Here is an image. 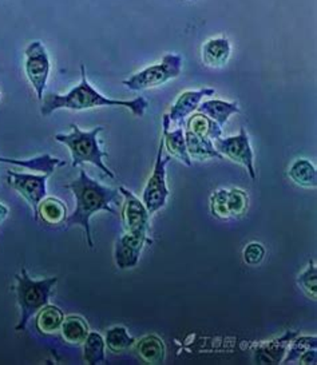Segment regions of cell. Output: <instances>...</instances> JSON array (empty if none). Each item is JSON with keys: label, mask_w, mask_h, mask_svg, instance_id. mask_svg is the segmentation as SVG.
<instances>
[{"label": "cell", "mask_w": 317, "mask_h": 365, "mask_svg": "<svg viewBox=\"0 0 317 365\" xmlns=\"http://www.w3.org/2000/svg\"><path fill=\"white\" fill-rule=\"evenodd\" d=\"M66 189H70L75 198V210L73 215L66 218L64 224L67 227L71 226H82L85 230L86 240L89 247H94L91 229H90V218L99 210H106L113 215H116V210L111 207V204H118L119 190L104 186L96 180L87 175L85 169L79 170L78 178L73 182L66 185Z\"/></svg>", "instance_id": "1"}, {"label": "cell", "mask_w": 317, "mask_h": 365, "mask_svg": "<svg viewBox=\"0 0 317 365\" xmlns=\"http://www.w3.org/2000/svg\"><path fill=\"white\" fill-rule=\"evenodd\" d=\"M82 79L78 86L70 90L67 94H47L42 99L41 113L44 117L53 114L56 110H73V111H82L87 108H106V106H119L126 108L136 115L142 117L149 106V102L144 97L136 98L131 101H122V99H111L98 93L94 87L91 86L86 78L85 66H81Z\"/></svg>", "instance_id": "2"}, {"label": "cell", "mask_w": 317, "mask_h": 365, "mask_svg": "<svg viewBox=\"0 0 317 365\" xmlns=\"http://www.w3.org/2000/svg\"><path fill=\"white\" fill-rule=\"evenodd\" d=\"M73 131L70 134H56L54 138L64 146L71 153V166L78 168L82 163H91L96 166L102 173H105L107 177L114 178L113 172L105 165V158L109 157L106 151L101 149L98 142V134L104 131V128L99 126L90 131H82L76 125H71Z\"/></svg>", "instance_id": "3"}, {"label": "cell", "mask_w": 317, "mask_h": 365, "mask_svg": "<svg viewBox=\"0 0 317 365\" xmlns=\"http://www.w3.org/2000/svg\"><path fill=\"white\" fill-rule=\"evenodd\" d=\"M16 279V299L21 308V320L16 325V331H24L27 322L38 312L49 305L50 296L58 279H32L26 268L21 269V273L15 276Z\"/></svg>", "instance_id": "4"}, {"label": "cell", "mask_w": 317, "mask_h": 365, "mask_svg": "<svg viewBox=\"0 0 317 365\" xmlns=\"http://www.w3.org/2000/svg\"><path fill=\"white\" fill-rule=\"evenodd\" d=\"M182 70V56L178 54H168L163 56L162 62L150 66L137 74L125 79L122 85L131 91H142L153 87H158L170 79L180 76Z\"/></svg>", "instance_id": "5"}, {"label": "cell", "mask_w": 317, "mask_h": 365, "mask_svg": "<svg viewBox=\"0 0 317 365\" xmlns=\"http://www.w3.org/2000/svg\"><path fill=\"white\" fill-rule=\"evenodd\" d=\"M163 140L161 138L153 174L142 194V202L146 206L149 215H154L161 210L166 205L170 194L166 186V165L170 162V154L163 155Z\"/></svg>", "instance_id": "6"}, {"label": "cell", "mask_w": 317, "mask_h": 365, "mask_svg": "<svg viewBox=\"0 0 317 365\" xmlns=\"http://www.w3.org/2000/svg\"><path fill=\"white\" fill-rule=\"evenodd\" d=\"M24 55H26V62H24L26 76L29 78L32 88L35 90L36 97L39 101H42L43 93L50 76L49 54L42 42L36 41V42H31L26 47Z\"/></svg>", "instance_id": "7"}, {"label": "cell", "mask_w": 317, "mask_h": 365, "mask_svg": "<svg viewBox=\"0 0 317 365\" xmlns=\"http://www.w3.org/2000/svg\"><path fill=\"white\" fill-rule=\"evenodd\" d=\"M214 149L221 154L222 157L229 158L231 161L243 165L248 170L252 180H256V170H254V154L249 137L246 134L245 128L240 129V133L233 137L226 138H217L213 140Z\"/></svg>", "instance_id": "8"}, {"label": "cell", "mask_w": 317, "mask_h": 365, "mask_svg": "<svg viewBox=\"0 0 317 365\" xmlns=\"http://www.w3.org/2000/svg\"><path fill=\"white\" fill-rule=\"evenodd\" d=\"M50 175L42 174H24V173H7L9 185L15 189L31 206L34 218L38 220V206L47 194V178Z\"/></svg>", "instance_id": "9"}, {"label": "cell", "mask_w": 317, "mask_h": 365, "mask_svg": "<svg viewBox=\"0 0 317 365\" xmlns=\"http://www.w3.org/2000/svg\"><path fill=\"white\" fill-rule=\"evenodd\" d=\"M118 190L124 195V201H125L124 210H122V220H124V226L126 232L137 236L148 237L150 215L146 206L130 190H127L126 187L119 186Z\"/></svg>", "instance_id": "10"}, {"label": "cell", "mask_w": 317, "mask_h": 365, "mask_svg": "<svg viewBox=\"0 0 317 365\" xmlns=\"http://www.w3.org/2000/svg\"><path fill=\"white\" fill-rule=\"evenodd\" d=\"M146 242H151L148 237L137 236L133 233L124 235L118 238L114 247V259L119 269L137 267L141 252Z\"/></svg>", "instance_id": "11"}, {"label": "cell", "mask_w": 317, "mask_h": 365, "mask_svg": "<svg viewBox=\"0 0 317 365\" xmlns=\"http://www.w3.org/2000/svg\"><path fill=\"white\" fill-rule=\"evenodd\" d=\"M214 93L216 91L213 88H202V90H197V91L182 93L178 99L176 101L174 106L170 110L169 114H168L170 126L173 123L182 126V123L185 122V118L197 110L198 105L202 102V99L205 97L214 96Z\"/></svg>", "instance_id": "12"}, {"label": "cell", "mask_w": 317, "mask_h": 365, "mask_svg": "<svg viewBox=\"0 0 317 365\" xmlns=\"http://www.w3.org/2000/svg\"><path fill=\"white\" fill-rule=\"evenodd\" d=\"M296 336H298V332L286 331L281 337L258 345L254 351V360L257 364H278L283 361L288 346Z\"/></svg>", "instance_id": "13"}, {"label": "cell", "mask_w": 317, "mask_h": 365, "mask_svg": "<svg viewBox=\"0 0 317 365\" xmlns=\"http://www.w3.org/2000/svg\"><path fill=\"white\" fill-rule=\"evenodd\" d=\"M162 128H163V137H162L163 146L166 148L170 155L176 157L185 165L191 166V158L186 149L185 131L182 129V126H177V129L170 130V120L168 118V114H165L162 119Z\"/></svg>", "instance_id": "14"}, {"label": "cell", "mask_w": 317, "mask_h": 365, "mask_svg": "<svg viewBox=\"0 0 317 365\" xmlns=\"http://www.w3.org/2000/svg\"><path fill=\"white\" fill-rule=\"evenodd\" d=\"M231 58V43L226 38L211 39L202 46V62L208 67L218 68Z\"/></svg>", "instance_id": "15"}, {"label": "cell", "mask_w": 317, "mask_h": 365, "mask_svg": "<svg viewBox=\"0 0 317 365\" xmlns=\"http://www.w3.org/2000/svg\"><path fill=\"white\" fill-rule=\"evenodd\" d=\"M197 111L213 119L220 128H223L233 114L240 113V108L237 102H225L220 99H213V101L201 102L197 108Z\"/></svg>", "instance_id": "16"}, {"label": "cell", "mask_w": 317, "mask_h": 365, "mask_svg": "<svg viewBox=\"0 0 317 365\" xmlns=\"http://www.w3.org/2000/svg\"><path fill=\"white\" fill-rule=\"evenodd\" d=\"M185 142H186V149L191 155V160H222L221 154L214 149L213 140L208 138H202L191 133V130L185 131Z\"/></svg>", "instance_id": "17"}, {"label": "cell", "mask_w": 317, "mask_h": 365, "mask_svg": "<svg viewBox=\"0 0 317 365\" xmlns=\"http://www.w3.org/2000/svg\"><path fill=\"white\" fill-rule=\"evenodd\" d=\"M137 352L149 364H162L166 349L158 336L148 334L138 341Z\"/></svg>", "instance_id": "18"}, {"label": "cell", "mask_w": 317, "mask_h": 365, "mask_svg": "<svg viewBox=\"0 0 317 365\" xmlns=\"http://www.w3.org/2000/svg\"><path fill=\"white\" fill-rule=\"evenodd\" d=\"M39 217L42 218L43 222L50 225L64 224L67 218V207L61 200L55 197H47L43 198L38 206V218Z\"/></svg>", "instance_id": "19"}, {"label": "cell", "mask_w": 317, "mask_h": 365, "mask_svg": "<svg viewBox=\"0 0 317 365\" xmlns=\"http://www.w3.org/2000/svg\"><path fill=\"white\" fill-rule=\"evenodd\" d=\"M0 162L16 165V166H23V168H27L30 170H36V172L47 174V175H51L56 168L66 166V162L58 160V158H53L49 154H43L41 157H36V158H32V160H11V158L0 157Z\"/></svg>", "instance_id": "20"}, {"label": "cell", "mask_w": 317, "mask_h": 365, "mask_svg": "<svg viewBox=\"0 0 317 365\" xmlns=\"http://www.w3.org/2000/svg\"><path fill=\"white\" fill-rule=\"evenodd\" d=\"M186 130H191V133H194L198 137L211 140H216L222 135V128L202 113L191 115L188 120Z\"/></svg>", "instance_id": "21"}, {"label": "cell", "mask_w": 317, "mask_h": 365, "mask_svg": "<svg viewBox=\"0 0 317 365\" xmlns=\"http://www.w3.org/2000/svg\"><path fill=\"white\" fill-rule=\"evenodd\" d=\"M105 339L96 332H89L84 341V359L89 365L106 364Z\"/></svg>", "instance_id": "22"}, {"label": "cell", "mask_w": 317, "mask_h": 365, "mask_svg": "<svg viewBox=\"0 0 317 365\" xmlns=\"http://www.w3.org/2000/svg\"><path fill=\"white\" fill-rule=\"evenodd\" d=\"M61 332L64 341L69 344H82L89 334V325L79 316H69L62 322Z\"/></svg>", "instance_id": "23"}, {"label": "cell", "mask_w": 317, "mask_h": 365, "mask_svg": "<svg viewBox=\"0 0 317 365\" xmlns=\"http://www.w3.org/2000/svg\"><path fill=\"white\" fill-rule=\"evenodd\" d=\"M289 177L293 182L304 187H315L317 185L316 168L308 160H296L289 168Z\"/></svg>", "instance_id": "24"}, {"label": "cell", "mask_w": 317, "mask_h": 365, "mask_svg": "<svg viewBox=\"0 0 317 365\" xmlns=\"http://www.w3.org/2000/svg\"><path fill=\"white\" fill-rule=\"evenodd\" d=\"M64 320V312L55 305H46L39 311L36 327L43 333H54L61 329Z\"/></svg>", "instance_id": "25"}, {"label": "cell", "mask_w": 317, "mask_h": 365, "mask_svg": "<svg viewBox=\"0 0 317 365\" xmlns=\"http://www.w3.org/2000/svg\"><path fill=\"white\" fill-rule=\"evenodd\" d=\"M106 346L111 352H122L136 343V339L131 337L125 327H114L106 332Z\"/></svg>", "instance_id": "26"}, {"label": "cell", "mask_w": 317, "mask_h": 365, "mask_svg": "<svg viewBox=\"0 0 317 365\" xmlns=\"http://www.w3.org/2000/svg\"><path fill=\"white\" fill-rule=\"evenodd\" d=\"M292 346L289 348L286 359L283 360L284 364H291L298 361L300 356L306 354L309 349H315L317 346L316 337L315 336H296L292 341Z\"/></svg>", "instance_id": "27"}, {"label": "cell", "mask_w": 317, "mask_h": 365, "mask_svg": "<svg viewBox=\"0 0 317 365\" xmlns=\"http://www.w3.org/2000/svg\"><path fill=\"white\" fill-rule=\"evenodd\" d=\"M297 284L306 292L308 297L316 300L317 297V269L315 261L311 259L308 268L297 277Z\"/></svg>", "instance_id": "28"}, {"label": "cell", "mask_w": 317, "mask_h": 365, "mask_svg": "<svg viewBox=\"0 0 317 365\" xmlns=\"http://www.w3.org/2000/svg\"><path fill=\"white\" fill-rule=\"evenodd\" d=\"M249 206V198L243 190H228V210L231 217H241L246 213Z\"/></svg>", "instance_id": "29"}, {"label": "cell", "mask_w": 317, "mask_h": 365, "mask_svg": "<svg viewBox=\"0 0 317 365\" xmlns=\"http://www.w3.org/2000/svg\"><path fill=\"white\" fill-rule=\"evenodd\" d=\"M211 215L220 220L231 218L228 210V190H217L211 194Z\"/></svg>", "instance_id": "30"}, {"label": "cell", "mask_w": 317, "mask_h": 365, "mask_svg": "<svg viewBox=\"0 0 317 365\" xmlns=\"http://www.w3.org/2000/svg\"><path fill=\"white\" fill-rule=\"evenodd\" d=\"M265 257V249L261 244L252 242L243 249V261L248 265H257Z\"/></svg>", "instance_id": "31"}, {"label": "cell", "mask_w": 317, "mask_h": 365, "mask_svg": "<svg viewBox=\"0 0 317 365\" xmlns=\"http://www.w3.org/2000/svg\"><path fill=\"white\" fill-rule=\"evenodd\" d=\"M298 361L300 364H316V348L309 349L306 354H301Z\"/></svg>", "instance_id": "32"}, {"label": "cell", "mask_w": 317, "mask_h": 365, "mask_svg": "<svg viewBox=\"0 0 317 365\" xmlns=\"http://www.w3.org/2000/svg\"><path fill=\"white\" fill-rule=\"evenodd\" d=\"M9 213H10L9 207H7L6 205H3L0 202V222H1V221H4V220L7 218Z\"/></svg>", "instance_id": "33"}, {"label": "cell", "mask_w": 317, "mask_h": 365, "mask_svg": "<svg viewBox=\"0 0 317 365\" xmlns=\"http://www.w3.org/2000/svg\"><path fill=\"white\" fill-rule=\"evenodd\" d=\"M0 97H1V96H0Z\"/></svg>", "instance_id": "34"}]
</instances>
